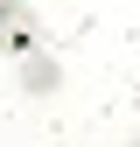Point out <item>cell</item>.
<instances>
[{
  "mask_svg": "<svg viewBox=\"0 0 140 147\" xmlns=\"http://www.w3.org/2000/svg\"><path fill=\"white\" fill-rule=\"evenodd\" d=\"M0 49L35 56V14H28V0H0Z\"/></svg>",
  "mask_w": 140,
  "mask_h": 147,
  "instance_id": "6da1fadb",
  "label": "cell"
},
{
  "mask_svg": "<svg viewBox=\"0 0 140 147\" xmlns=\"http://www.w3.org/2000/svg\"><path fill=\"white\" fill-rule=\"evenodd\" d=\"M56 84H63V63H56V56H42V49L21 56V91H28V98H49Z\"/></svg>",
  "mask_w": 140,
  "mask_h": 147,
  "instance_id": "7a4b0ae2",
  "label": "cell"
},
{
  "mask_svg": "<svg viewBox=\"0 0 140 147\" xmlns=\"http://www.w3.org/2000/svg\"><path fill=\"white\" fill-rule=\"evenodd\" d=\"M133 147H140V140H133Z\"/></svg>",
  "mask_w": 140,
  "mask_h": 147,
  "instance_id": "3957f363",
  "label": "cell"
}]
</instances>
